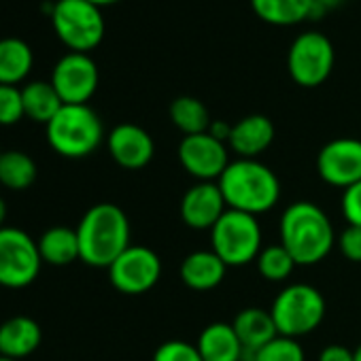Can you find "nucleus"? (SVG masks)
I'll list each match as a JSON object with an SVG mask.
<instances>
[{"mask_svg":"<svg viewBox=\"0 0 361 361\" xmlns=\"http://www.w3.org/2000/svg\"><path fill=\"white\" fill-rule=\"evenodd\" d=\"M255 16L274 26H293L314 13V0H251Z\"/></svg>","mask_w":361,"mask_h":361,"instance_id":"nucleus-23","label":"nucleus"},{"mask_svg":"<svg viewBox=\"0 0 361 361\" xmlns=\"http://www.w3.org/2000/svg\"><path fill=\"white\" fill-rule=\"evenodd\" d=\"M0 155H3V151H0Z\"/></svg>","mask_w":361,"mask_h":361,"instance_id":"nucleus-39","label":"nucleus"},{"mask_svg":"<svg viewBox=\"0 0 361 361\" xmlns=\"http://www.w3.org/2000/svg\"><path fill=\"white\" fill-rule=\"evenodd\" d=\"M111 157L128 170L145 168L155 155V142L151 134L136 123H119L106 136Z\"/></svg>","mask_w":361,"mask_h":361,"instance_id":"nucleus-15","label":"nucleus"},{"mask_svg":"<svg viewBox=\"0 0 361 361\" xmlns=\"http://www.w3.org/2000/svg\"><path fill=\"white\" fill-rule=\"evenodd\" d=\"M111 285L126 295H140L151 291L161 276L159 255L142 245H130L109 268Z\"/></svg>","mask_w":361,"mask_h":361,"instance_id":"nucleus-10","label":"nucleus"},{"mask_svg":"<svg viewBox=\"0 0 361 361\" xmlns=\"http://www.w3.org/2000/svg\"><path fill=\"white\" fill-rule=\"evenodd\" d=\"M0 361H20V359H11V357H5V355H0Z\"/></svg>","mask_w":361,"mask_h":361,"instance_id":"nucleus-38","label":"nucleus"},{"mask_svg":"<svg viewBox=\"0 0 361 361\" xmlns=\"http://www.w3.org/2000/svg\"><path fill=\"white\" fill-rule=\"evenodd\" d=\"M317 361H355L353 359V350L342 346V344H329L319 353Z\"/></svg>","mask_w":361,"mask_h":361,"instance_id":"nucleus-33","label":"nucleus"},{"mask_svg":"<svg viewBox=\"0 0 361 361\" xmlns=\"http://www.w3.org/2000/svg\"><path fill=\"white\" fill-rule=\"evenodd\" d=\"M43 340L41 325L30 317H11L0 323V355L24 359L32 355Z\"/></svg>","mask_w":361,"mask_h":361,"instance_id":"nucleus-18","label":"nucleus"},{"mask_svg":"<svg viewBox=\"0 0 361 361\" xmlns=\"http://www.w3.org/2000/svg\"><path fill=\"white\" fill-rule=\"evenodd\" d=\"M228 266L221 257L211 251H194L183 262H180V281H183L194 291H211L219 287L226 279Z\"/></svg>","mask_w":361,"mask_h":361,"instance_id":"nucleus-17","label":"nucleus"},{"mask_svg":"<svg viewBox=\"0 0 361 361\" xmlns=\"http://www.w3.org/2000/svg\"><path fill=\"white\" fill-rule=\"evenodd\" d=\"M232 327H234L236 336L240 338L247 353L259 350L264 344H268L270 340H274L279 336L272 312L264 310V308H255V306H249V308L240 310L234 317Z\"/></svg>","mask_w":361,"mask_h":361,"instance_id":"nucleus-20","label":"nucleus"},{"mask_svg":"<svg viewBox=\"0 0 361 361\" xmlns=\"http://www.w3.org/2000/svg\"><path fill=\"white\" fill-rule=\"evenodd\" d=\"M281 245L298 266H314L334 249L336 232L321 207L300 200L281 215Z\"/></svg>","mask_w":361,"mask_h":361,"instance_id":"nucleus-1","label":"nucleus"},{"mask_svg":"<svg viewBox=\"0 0 361 361\" xmlns=\"http://www.w3.org/2000/svg\"><path fill=\"white\" fill-rule=\"evenodd\" d=\"M196 346L202 355V361H240L247 353L232 323L221 321L207 325L200 331Z\"/></svg>","mask_w":361,"mask_h":361,"instance_id":"nucleus-19","label":"nucleus"},{"mask_svg":"<svg viewBox=\"0 0 361 361\" xmlns=\"http://www.w3.org/2000/svg\"><path fill=\"white\" fill-rule=\"evenodd\" d=\"M5 219H7V204L0 198V228H5Z\"/></svg>","mask_w":361,"mask_h":361,"instance_id":"nucleus-35","label":"nucleus"},{"mask_svg":"<svg viewBox=\"0 0 361 361\" xmlns=\"http://www.w3.org/2000/svg\"><path fill=\"white\" fill-rule=\"evenodd\" d=\"M340 3H342V0H314V11L325 13V11H329V9H336ZM312 16H314V13H312Z\"/></svg>","mask_w":361,"mask_h":361,"instance_id":"nucleus-34","label":"nucleus"},{"mask_svg":"<svg viewBox=\"0 0 361 361\" xmlns=\"http://www.w3.org/2000/svg\"><path fill=\"white\" fill-rule=\"evenodd\" d=\"M317 172L331 188L342 192L361 180V140L334 138L325 142L317 155Z\"/></svg>","mask_w":361,"mask_h":361,"instance_id":"nucleus-12","label":"nucleus"},{"mask_svg":"<svg viewBox=\"0 0 361 361\" xmlns=\"http://www.w3.org/2000/svg\"><path fill=\"white\" fill-rule=\"evenodd\" d=\"M49 81L64 104H87L98 90L100 73L90 54L68 51L56 62Z\"/></svg>","mask_w":361,"mask_h":361,"instance_id":"nucleus-11","label":"nucleus"},{"mask_svg":"<svg viewBox=\"0 0 361 361\" xmlns=\"http://www.w3.org/2000/svg\"><path fill=\"white\" fill-rule=\"evenodd\" d=\"M217 185L228 209L253 217L272 211L281 198L279 176L259 159L238 157L236 161H230L226 172L219 176Z\"/></svg>","mask_w":361,"mask_h":361,"instance_id":"nucleus-2","label":"nucleus"},{"mask_svg":"<svg viewBox=\"0 0 361 361\" xmlns=\"http://www.w3.org/2000/svg\"><path fill=\"white\" fill-rule=\"evenodd\" d=\"M24 98V113L28 119L37 123H49L58 111L64 106L62 98L58 96L51 81H30L22 87Z\"/></svg>","mask_w":361,"mask_h":361,"instance_id":"nucleus-24","label":"nucleus"},{"mask_svg":"<svg viewBox=\"0 0 361 361\" xmlns=\"http://www.w3.org/2000/svg\"><path fill=\"white\" fill-rule=\"evenodd\" d=\"M35 66L32 47L18 37L0 39V83L20 85Z\"/></svg>","mask_w":361,"mask_h":361,"instance_id":"nucleus-21","label":"nucleus"},{"mask_svg":"<svg viewBox=\"0 0 361 361\" xmlns=\"http://www.w3.org/2000/svg\"><path fill=\"white\" fill-rule=\"evenodd\" d=\"M51 26L68 51L77 54L94 51L106 28L102 9L90 0H58L51 9Z\"/></svg>","mask_w":361,"mask_h":361,"instance_id":"nucleus-5","label":"nucleus"},{"mask_svg":"<svg viewBox=\"0 0 361 361\" xmlns=\"http://www.w3.org/2000/svg\"><path fill=\"white\" fill-rule=\"evenodd\" d=\"M180 219L192 230H213L228 211L217 180H198L180 198Z\"/></svg>","mask_w":361,"mask_h":361,"instance_id":"nucleus-14","label":"nucleus"},{"mask_svg":"<svg viewBox=\"0 0 361 361\" xmlns=\"http://www.w3.org/2000/svg\"><path fill=\"white\" fill-rule=\"evenodd\" d=\"M37 240L20 228H0V285L22 289L35 283L41 272Z\"/></svg>","mask_w":361,"mask_h":361,"instance_id":"nucleus-8","label":"nucleus"},{"mask_svg":"<svg viewBox=\"0 0 361 361\" xmlns=\"http://www.w3.org/2000/svg\"><path fill=\"white\" fill-rule=\"evenodd\" d=\"M213 251L230 266H247L262 251V228L253 215L228 209L211 230Z\"/></svg>","mask_w":361,"mask_h":361,"instance_id":"nucleus-7","label":"nucleus"},{"mask_svg":"<svg viewBox=\"0 0 361 361\" xmlns=\"http://www.w3.org/2000/svg\"><path fill=\"white\" fill-rule=\"evenodd\" d=\"M81 262L109 268L130 247V221L121 207L102 202L92 207L77 226Z\"/></svg>","mask_w":361,"mask_h":361,"instance_id":"nucleus-3","label":"nucleus"},{"mask_svg":"<svg viewBox=\"0 0 361 361\" xmlns=\"http://www.w3.org/2000/svg\"><path fill=\"white\" fill-rule=\"evenodd\" d=\"M353 359H355V361H361V344L353 350Z\"/></svg>","mask_w":361,"mask_h":361,"instance_id":"nucleus-37","label":"nucleus"},{"mask_svg":"<svg viewBox=\"0 0 361 361\" xmlns=\"http://www.w3.org/2000/svg\"><path fill=\"white\" fill-rule=\"evenodd\" d=\"M274 134H276V130H274V123L270 121V117L255 113V115L243 117L240 121H236L232 126L228 145L240 157L257 159V155L264 153L272 145Z\"/></svg>","mask_w":361,"mask_h":361,"instance_id":"nucleus-16","label":"nucleus"},{"mask_svg":"<svg viewBox=\"0 0 361 361\" xmlns=\"http://www.w3.org/2000/svg\"><path fill=\"white\" fill-rule=\"evenodd\" d=\"M340 253L353 262V264H361V228L359 226H346L342 230V234L336 238Z\"/></svg>","mask_w":361,"mask_h":361,"instance_id":"nucleus-31","label":"nucleus"},{"mask_svg":"<svg viewBox=\"0 0 361 361\" xmlns=\"http://www.w3.org/2000/svg\"><path fill=\"white\" fill-rule=\"evenodd\" d=\"M41 259L51 266H68L77 259H81V249H79V236L77 230L56 226L43 232V236L37 240Z\"/></svg>","mask_w":361,"mask_h":361,"instance_id":"nucleus-22","label":"nucleus"},{"mask_svg":"<svg viewBox=\"0 0 361 361\" xmlns=\"http://www.w3.org/2000/svg\"><path fill=\"white\" fill-rule=\"evenodd\" d=\"M342 215L348 226L361 228V180L342 192Z\"/></svg>","mask_w":361,"mask_h":361,"instance_id":"nucleus-32","label":"nucleus"},{"mask_svg":"<svg viewBox=\"0 0 361 361\" xmlns=\"http://www.w3.org/2000/svg\"><path fill=\"white\" fill-rule=\"evenodd\" d=\"M90 3H94V5H98V7L102 9V7H106V5H113V3H117V0H90Z\"/></svg>","mask_w":361,"mask_h":361,"instance_id":"nucleus-36","label":"nucleus"},{"mask_svg":"<svg viewBox=\"0 0 361 361\" xmlns=\"http://www.w3.org/2000/svg\"><path fill=\"white\" fill-rule=\"evenodd\" d=\"M153 361H202V355L196 344L185 340H166L155 348Z\"/></svg>","mask_w":361,"mask_h":361,"instance_id":"nucleus-30","label":"nucleus"},{"mask_svg":"<svg viewBox=\"0 0 361 361\" xmlns=\"http://www.w3.org/2000/svg\"><path fill=\"white\" fill-rule=\"evenodd\" d=\"M170 121L183 132V136L204 134L209 132L213 119L207 104L194 96H178L170 102Z\"/></svg>","mask_w":361,"mask_h":361,"instance_id":"nucleus-25","label":"nucleus"},{"mask_svg":"<svg viewBox=\"0 0 361 361\" xmlns=\"http://www.w3.org/2000/svg\"><path fill=\"white\" fill-rule=\"evenodd\" d=\"M178 161L198 180H219L230 166L228 145L209 132L183 136L178 145Z\"/></svg>","mask_w":361,"mask_h":361,"instance_id":"nucleus-13","label":"nucleus"},{"mask_svg":"<svg viewBox=\"0 0 361 361\" xmlns=\"http://www.w3.org/2000/svg\"><path fill=\"white\" fill-rule=\"evenodd\" d=\"M272 319L281 336L300 338L314 331L325 319L323 293L306 283L287 285L272 302Z\"/></svg>","mask_w":361,"mask_h":361,"instance_id":"nucleus-6","label":"nucleus"},{"mask_svg":"<svg viewBox=\"0 0 361 361\" xmlns=\"http://www.w3.org/2000/svg\"><path fill=\"white\" fill-rule=\"evenodd\" d=\"M251 355L253 361H304L302 344L295 338L281 336V334Z\"/></svg>","mask_w":361,"mask_h":361,"instance_id":"nucleus-28","label":"nucleus"},{"mask_svg":"<svg viewBox=\"0 0 361 361\" xmlns=\"http://www.w3.org/2000/svg\"><path fill=\"white\" fill-rule=\"evenodd\" d=\"M334 45L317 30L298 35L287 54V71L291 79L302 87H317L325 83L334 68Z\"/></svg>","mask_w":361,"mask_h":361,"instance_id":"nucleus-9","label":"nucleus"},{"mask_svg":"<svg viewBox=\"0 0 361 361\" xmlns=\"http://www.w3.org/2000/svg\"><path fill=\"white\" fill-rule=\"evenodd\" d=\"M45 130L49 147L68 159L92 155L104 138L102 121L90 104H64Z\"/></svg>","mask_w":361,"mask_h":361,"instance_id":"nucleus-4","label":"nucleus"},{"mask_svg":"<svg viewBox=\"0 0 361 361\" xmlns=\"http://www.w3.org/2000/svg\"><path fill=\"white\" fill-rule=\"evenodd\" d=\"M37 178V164L24 151H3L0 155V185L7 190L22 192L28 190Z\"/></svg>","mask_w":361,"mask_h":361,"instance_id":"nucleus-26","label":"nucleus"},{"mask_svg":"<svg viewBox=\"0 0 361 361\" xmlns=\"http://www.w3.org/2000/svg\"><path fill=\"white\" fill-rule=\"evenodd\" d=\"M257 270L259 274L270 281V283H283L291 276L293 268L298 266L295 259L291 257V253L279 243V245H270L264 247L257 255Z\"/></svg>","mask_w":361,"mask_h":361,"instance_id":"nucleus-27","label":"nucleus"},{"mask_svg":"<svg viewBox=\"0 0 361 361\" xmlns=\"http://www.w3.org/2000/svg\"><path fill=\"white\" fill-rule=\"evenodd\" d=\"M26 117L24 98L18 85L0 83V126H16Z\"/></svg>","mask_w":361,"mask_h":361,"instance_id":"nucleus-29","label":"nucleus"}]
</instances>
